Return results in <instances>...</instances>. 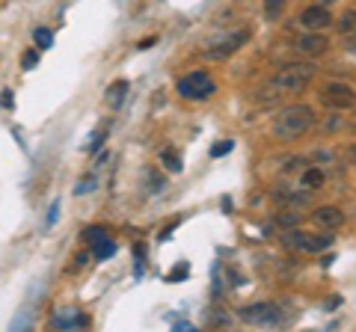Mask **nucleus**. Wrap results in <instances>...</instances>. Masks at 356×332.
Returning a JSON list of instances; mask_svg holds the SVG:
<instances>
[{"label": "nucleus", "mask_w": 356, "mask_h": 332, "mask_svg": "<svg viewBox=\"0 0 356 332\" xmlns=\"http://www.w3.org/2000/svg\"><path fill=\"white\" fill-rule=\"evenodd\" d=\"M282 6H285V0H264V15L267 18H280Z\"/></svg>", "instance_id": "obj_17"}, {"label": "nucleus", "mask_w": 356, "mask_h": 332, "mask_svg": "<svg viewBox=\"0 0 356 332\" xmlns=\"http://www.w3.org/2000/svg\"><path fill=\"white\" fill-rule=\"evenodd\" d=\"M107 238V229H102V226H89L86 231H83V240L92 247V243H98V240H104Z\"/></svg>", "instance_id": "obj_16"}, {"label": "nucleus", "mask_w": 356, "mask_h": 332, "mask_svg": "<svg viewBox=\"0 0 356 332\" xmlns=\"http://www.w3.org/2000/svg\"><path fill=\"white\" fill-rule=\"evenodd\" d=\"M232 149H235V142L226 140V142H217L214 149H211V158H222V154H229Z\"/></svg>", "instance_id": "obj_21"}, {"label": "nucleus", "mask_w": 356, "mask_h": 332, "mask_svg": "<svg viewBox=\"0 0 356 332\" xmlns=\"http://www.w3.org/2000/svg\"><path fill=\"white\" fill-rule=\"evenodd\" d=\"M241 317L247 320V324H255V326H273L282 320V308L276 303H252V306L241 308Z\"/></svg>", "instance_id": "obj_7"}, {"label": "nucleus", "mask_w": 356, "mask_h": 332, "mask_svg": "<svg viewBox=\"0 0 356 332\" xmlns=\"http://www.w3.org/2000/svg\"><path fill=\"white\" fill-rule=\"evenodd\" d=\"M104 134H107V128H98L95 131V134H92V140H89V151H98V149H102V142H104Z\"/></svg>", "instance_id": "obj_20"}, {"label": "nucleus", "mask_w": 356, "mask_h": 332, "mask_svg": "<svg viewBox=\"0 0 356 332\" xmlns=\"http://www.w3.org/2000/svg\"><path fill=\"white\" fill-rule=\"evenodd\" d=\"M318 95H321V104H327V107H332V110H350V107H356V92L350 90L348 83L332 81V83H327Z\"/></svg>", "instance_id": "obj_6"}, {"label": "nucleus", "mask_w": 356, "mask_h": 332, "mask_svg": "<svg viewBox=\"0 0 356 332\" xmlns=\"http://www.w3.org/2000/svg\"><path fill=\"white\" fill-rule=\"evenodd\" d=\"M0 104H3V107H9V104H13V95H9V92H3V98H0Z\"/></svg>", "instance_id": "obj_28"}, {"label": "nucleus", "mask_w": 356, "mask_h": 332, "mask_svg": "<svg viewBox=\"0 0 356 332\" xmlns=\"http://www.w3.org/2000/svg\"><path fill=\"white\" fill-rule=\"evenodd\" d=\"M282 243L294 252H324L332 247V235H309V231L291 229L282 235Z\"/></svg>", "instance_id": "obj_4"}, {"label": "nucleus", "mask_w": 356, "mask_h": 332, "mask_svg": "<svg viewBox=\"0 0 356 332\" xmlns=\"http://www.w3.org/2000/svg\"><path fill=\"white\" fill-rule=\"evenodd\" d=\"M339 303H341V297H330V300L324 303V308H327V312H332V308H339Z\"/></svg>", "instance_id": "obj_26"}, {"label": "nucleus", "mask_w": 356, "mask_h": 332, "mask_svg": "<svg viewBox=\"0 0 356 332\" xmlns=\"http://www.w3.org/2000/svg\"><path fill=\"white\" fill-rule=\"evenodd\" d=\"M300 187H306V190H318V187H324V172L321 169H306L303 179H300Z\"/></svg>", "instance_id": "obj_13"}, {"label": "nucleus", "mask_w": 356, "mask_h": 332, "mask_svg": "<svg viewBox=\"0 0 356 332\" xmlns=\"http://www.w3.org/2000/svg\"><path fill=\"white\" fill-rule=\"evenodd\" d=\"M92 190H95V179H92V175H86V179H81V181H77V187H74V193H77V196L92 193Z\"/></svg>", "instance_id": "obj_19"}, {"label": "nucleus", "mask_w": 356, "mask_h": 332, "mask_svg": "<svg viewBox=\"0 0 356 332\" xmlns=\"http://www.w3.org/2000/svg\"><path fill=\"white\" fill-rule=\"evenodd\" d=\"M344 48H348L350 53H356V33H350V36L344 39Z\"/></svg>", "instance_id": "obj_25"}, {"label": "nucleus", "mask_w": 356, "mask_h": 332, "mask_svg": "<svg viewBox=\"0 0 356 332\" xmlns=\"http://www.w3.org/2000/svg\"><path fill=\"white\" fill-rule=\"evenodd\" d=\"M312 122H315V116H312V107L306 104H294V107H285L280 110V113L273 116V137L280 142H294L306 134V131L312 128Z\"/></svg>", "instance_id": "obj_1"}, {"label": "nucleus", "mask_w": 356, "mask_h": 332, "mask_svg": "<svg viewBox=\"0 0 356 332\" xmlns=\"http://www.w3.org/2000/svg\"><path fill=\"white\" fill-rule=\"evenodd\" d=\"M348 158H350V160L356 163V146H353V149H348Z\"/></svg>", "instance_id": "obj_29"}, {"label": "nucleus", "mask_w": 356, "mask_h": 332, "mask_svg": "<svg viewBox=\"0 0 356 332\" xmlns=\"http://www.w3.org/2000/svg\"><path fill=\"white\" fill-rule=\"evenodd\" d=\"M327 45H330V42L321 36V33H312V30L306 33V36H300V39H297V51H300V53H306V57H318V53H324Z\"/></svg>", "instance_id": "obj_9"}, {"label": "nucleus", "mask_w": 356, "mask_h": 332, "mask_svg": "<svg viewBox=\"0 0 356 332\" xmlns=\"http://www.w3.org/2000/svg\"><path fill=\"white\" fill-rule=\"evenodd\" d=\"M250 36H252V30H250V27L229 33L226 39H220V42H214L211 48H205V60H229L232 53H238L243 45H247Z\"/></svg>", "instance_id": "obj_5"}, {"label": "nucleus", "mask_w": 356, "mask_h": 332, "mask_svg": "<svg viewBox=\"0 0 356 332\" xmlns=\"http://www.w3.org/2000/svg\"><path fill=\"white\" fill-rule=\"evenodd\" d=\"M297 219H300V214H280V223H285V226L297 223Z\"/></svg>", "instance_id": "obj_24"}, {"label": "nucleus", "mask_w": 356, "mask_h": 332, "mask_svg": "<svg viewBox=\"0 0 356 332\" xmlns=\"http://www.w3.org/2000/svg\"><path fill=\"white\" fill-rule=\"evenodd\" d=\"M33 39H36V45H39V48H51V45H54V33H51V30H44V27H39L36 33H33Z\"/></svg>", "instance_id": "obj_18"}, {"label": "nucleus", "mask_w": 356, "mask_h": 332, "mask_svg": "<svg viewBox=\"0 0 356 332\" xmlns=\"http://www.w3.org/2000/svg\"><path fill=\"white\" fill-rule=\"evenodd\" d=\"M154 42H158V39H143V42H140V48L146 51V48H152V45H154Z\"/></svg>", "instance_id": "obj_27"}, {"label": "nucleus", "mask_w": 356, "mask_h": 332, "mask_svg": "<svg viewBox=\"0 0 356 332\" xmlns=\"http://www.w3.org/2000/svg\"><path fill=\"white\" fill-rule=\"evenodd\" d=\"M318 3H321V6H330V3H336V0H318Z\"/></svg>", "instance_id": "obj_30"}, {"label": "nucleus", "mask_w": 356, "mask_h": 332, "mask_svg": "<svg viewBox=\"0 0 356 332\" xmlns=\"http://www.w3.org/2000/svg\"><path fill=\"white\" fill-rule=\"evenodd\" d=\"M57 214H60V199L51 205V214H48V226H54V219H57Z\"/></svg>", "instance_id": "obj_23"}, {"label": "nucleus", "mask_w": 356, "mask_h": 332, "mask_svg": "<svg viewBox=\"0 0 356 332\" xmlns=\"http://www.w3.org/2000/svg\"><path fill=\"white\" fill-rule=\"evenodd\" d=\"M214 92H217V83L211 81L208 72H193L178 81V95L187 98V101H205Z\"/></svg>", "instance_id": "obj_3"}, {"label": "nucleus", "mask_w": 356, "mask_h": 332, "mask_svg": "<svg viewBox=\"0 0 356 332\" xmlns=\"http://www.w3.org/2000/svg\"><path fill=\"white\" fill-rule=\"evenodd\" d=\"M312 77H315V65L312 63H291V65H282V69L270 77L267 90H273V95L303 92L312 83Z\"/></svg>", "instance_id": "obj_2"}, {"label": "nucleus", "mask_w": 356, "mask_h": 332, "mask_svg": "<svg viewBox=\"0 0 356 332\" xmlns=\"http://www.w3.org/2000/svg\"><path fill=\"white\" fill-rule=\"evenodd\" d=\"M161 160L166 163V169H170V172H181V158H178L172 149H163L161 151Z\"/></svg>", "instance_id": "obj_15"}, {"label": "nucleus", "mask_w": 356, "mask_h": 332, "mask_svg": "<svg viewBox=\"0 0 356 332\" xmlns=\"http://www.w3.org/2000/svg\"><path fill=\"white\" fill-rule=\"evenodd\" d=\"M339 30H341V36H350V33H356V9H348V13L341 15Z\"/></svg>", "instance_id": "obj_14"}, {"label": "nucleus", "mask_w": 356, "mask_h": 332, "mask_svg": "<svg viewBox=\"0 0 356 332\" xmlns=\"http://www.w3.org/2000/svg\"><path fill=\"white\" fill-rule=\"evenodd\" d=\"M312 219H315L321 229H339L344 223V214L339 211L336 205H324V208H318V211L312 214Z\"/></svg>", "instance_id": "obj_10"}, {"label": "nucleus", "mask_w": 356, "mask_h": 332, "mask_svg": "<svg viewBox=\"0 0 356 332\" xmlns=\"http://www.w3.org/2000/svg\"><path fill=\"white\" fill-rule=\"evenodd\" d=\"M92 256H95V261H107V258H113V256H116V243L110 240V238L92 243Z\"/></svg>", "instance_id": "obj_12"}, {"label": "nucleus", "mask_w": 356, "mask_h": 332, "mask_svg": "<svg viewBox=\"0 0 356 332\" xmlns=\"http://www.w3.org/2000/svg\"><path fill=\"white\" fill-rule=\"evenodd\" d=\"M125 92H128V81H116V83L107 86L104 101H107L110 107H122V101H125Z\"/></svg>", "instance_id": "obj_11"}, {"label": "nucleus", "mask_w": 356, "mask_h": 332, "mask_svg": "<svg viewBox=\"0 0 356 332\" xmlns=\"http://www.w3.org/2000/svg\"><path fill=\"white\" fill-rule=\"evenodd\" d=\"M300 24H303L306 30H312V33H321V30H327L332 24V15H330L327 6L318 3V6L303 9V15H300Z\"/></svg>", "instance_id": "obj_8"}, {"label": "nucleus", "mask_w": 356, "mask_h": 332, "mask_svg": "<svg viewBox=\"0 0 356 332\" xmlns=\"http://www.w3.org/2000/svg\"><path fill=\"white\" fill-rule=\"evenodd\" d=\"M36 63H39V53H36V51H27L24 57H21V69H27V72H30Z\"/></svg>", "instance_id": "obj_22"}]
</instances>
